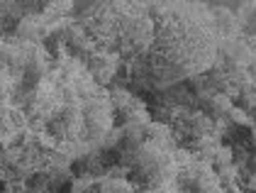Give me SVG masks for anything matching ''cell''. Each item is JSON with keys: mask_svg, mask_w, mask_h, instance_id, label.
Returning <instances> with one entry per match:
<instances>
[{"mask_svg": "<svg viewBox=\"0 0 256 193\" xmlns=\"http://www.w3.org/2000/svg\"><path fill=\"white\" fill-rule=\"evenodd\" d=\"M24 125H27V120H24V113H22V110L0 108V142H2V144H8L18 132H22Z\"/></svg>", "mask_w": 256, "mask_h": 193, "instance_id": "cell-1", "label": "cell"}]
</instances>
